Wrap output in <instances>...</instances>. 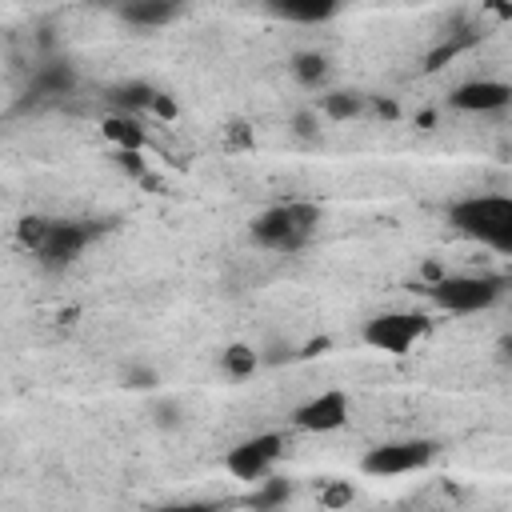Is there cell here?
Masks as SVG:
<instances>
[{
	"label": "cell",
	"mask_w": 512,
	"mask_h": 512,
	"mask_svg": "<svg viewBox=\"0 0 512 512\" xmlns=\"http://www.w3.org/2000/svg\"><path fill=\"white\" fill-rule=\"evenodd\" d=\"M504 284L488 272H444L440 280L428 284V296L440 312L448 316H472V312H488L500 300Z\"/></svg>",
	"instance_id": "cell-3"
},
{
	"label": "cell",
	"mask_w": 512,
	"mask_h": 512,
	"mask_svg": "<svg viewBox=\"0 0 512 512\" xmlns=\"http://www.w3.org/2000/svg\"><path fill=\"white\" fill-rule=\"evenodd\" d=\"M260 352L252 348V344H228L224 352H220V368H224V376H232V380H248L256 368H260Z\"/></svg>",
	"instance_id": "cell-14"
},
{
	"label": "cell",
	"mask_w": 512,
	"mask_h": 512,
	"mask_svg": "<svg viewBox=\"0 0 512 512\" xmlns=\"http://www.w3.org/2000/svg\"><path fill=\"white\" fill-rule=\"evenodd\" d=\"M352 416V396L344 388H324L316 396H308L304 404H296L292 412V424L300 432H312V436H328V432H340Z\"/></svg>",
	"instance_id": "cell-7"
},
{
	"label": "cell",
	"mask_w": 512,
	"mask_h": 512,
	"mask_svg": "<svg viewBox=\"0 0 512 512\" xmlns=\"http://www.w3.org/2000/svg\"><path fill=\"white\" fill-rule=\"evenodd\" d=\"M320 224V208L316 204H304V200H288V204H272L264 212L252 216L248 224V236L268 248V252H296L312 240Z\"/></svg>",
	"instance_id": "cell-1"
},
{
	"label": "cell",
	"mask_w": 512,
	"mask_h": 512,
	"mask_svg": "<svg viewBox=\"0 0 512 512\" xmlns=\"http://www.w3.org/2000/svg\"><path fill=\"white\" fill-rule=\"evenodd\" d=\"M148 112H156L160 120H176V116H180V104H176V100H172L168 92H156V96H152V108H148Z\"/></svg>",
	"instance_id": "cell-19"
},
{
	"label": "cell",
	"mask_w": 512,
	"mask_h": 512,
	"mask_svg": "<svg viewBox=\"0 0 512 512\" xmlns=\"http://www.w3.org/2000/svg\"><path fill=\"white\" fill-rule=\"evenodd\" d=\"M376 112H380V116H388V120H396V116H400V108H396L392 100H376Z\"/></svg>",
	"instance_id": "cell-23"
},
{
	"label": "cell",
	"mask_w": 512,
	"mask_h": 512,
	"mask_svg": "<svg viewBox=\"0 0 512 512\" xmlns=\"http://www.w3.org/2000/svg\"><path fill=\"white\" fill-rule=\"evenodd\" d=\"M352 500H356V488L344 484V480H336V484H328V488L320 492V504H324V508H344V504H352Z\"/></svg>",
	"instance_id": "cell-18"
},
{
	"label": "cell",
	"mask_w": 512,
	"mask_h": 512,
	"mask_svg": "<svg viewBox=\"0 0 512 512\" xmlns=\"http://www.w3.org/2000/svg\"><path fill=\"white\" fill-rule=\"evenodd\" d=\"M316 128H320V108L296 116V132H300V136H316Z\"/></svg>",
	"instance_id": "cell-22"
},
{
	"label": "cell",
	"mask_w": 512,
	"mask_h": 512,
	"mask_svg": "<svg viewBox=\"0 0 512 512\" xmlns=\"http://www.w3.org/2000/svg\"><path fill=\"white\" fill-rule=\"evenodd\" d=\"M292 496V488H288V480H276V476H264L260 480V492L252 496V504L256 508H276V504H284Z\"/></svg>",
	"instance_id": "cell-16"
},
{
	"label": "cell",
	"mask_w": 512,
	"mask_h": 512,
	"mask_svg": "<svg viewBox=\"0 0 512 512\" xmlns=\"http://www.w3.org/2000/svg\"><path fill=\"white\" fill-rule=\"evenodd\" d=\"M448 104L456 112H504L512 108V84L508 80H492V76H476V80H464L448 92Z\"/></svg>",
	"instance_id": "cell-9"
},
{
	"label": "cell",
	"mask_w": 512,
	"mask_h": 512,
	"mask_svg": "<svg viewBox=\"0 0 512 512\" xmlns=\"http://www.w3.org/2000/svg\"><path fill=\"white\" fill-rule=\"evenodd\" d=\"M268 8L292 24H324L344 8V0H268Z\"/></svg>",
	"instance_id": "cell-11"
},
{
	"label": "cell",
	"mask_w": 512,
	"mask_h": 512,
	"mask_svg": "<svg viewBox=\"0 0 512 512\" xmlns=\"http://www.w3.org/2000/svg\"><path fill=\"white\" fill-rule=\"evenodd\" d=\"M124 380H128V388H152L156 384V372L152 368H128Z\"/></svg>",
	"instance_id": "cell-21"
},
{
	"label": "cell",
	"mask_w": 512,
	"mask_h": 512,
	"mask_svg": "<svg viewBox=\"0 0 512 512\" xmlns=\"http://www.w3.org/2000/svg\"><path fill=\"white\" fill-rule=\"evenodd\" d=\"M364 108H368V100L360 92H348V88H332V92L320 96V116L332 120V124L356 120V116H364Z\"/></svg>",
	"instance_id": "cell-12"
},
{
	"label": "cell",
	"mask_w": 512,
	"mask_h": 512,
	"mask_svg": "<svg viewBox=\"0 0 512 512\" xmlns=\"http://www.w3.org/2000/svg\"><path fill=\"white\" fill-rule=\"evenodd\" d=\"M292 76H296L304 88H320L324 76H328V56H324V52H296V56H292Z\"/></svg>",
	"instance_id": "cell-15"
},
{
	"label": "cell",
	"mask_w": 512,
	"mask_h": 512,
	"mask_svg": "<svg viewBox=\"0 0 512 512\" xmlns=\"http://www.w3.org/2000/svg\"><path fill=\"white\" fill-rule=\"evenodd\" d=\"M180 0H128L124 4V20L136 24V28H160L176 16Z\"/></svg>",
	"instance_id": "cell-13"
},
{
	"label": "cell",
	"mask_w": 512,
	"mask_h": 512,
	"mask_svg": "<svg viewBox=\"0 0 512 512\" xmlns=\"http://www.w3.org/2000/svg\"><path fill=\"white\" fill-rule=\"evenodd\" d=\"M496 252H500V256H512V228H508V232L496 240Z\"/></svg>",
	"instance_id": "cell-24"
},
{
	"label": "cell",
	"mask_w": 512,
	"mask_h": 512,
	"mask_svg": "<svg viewBox=\"0 0 512 512\" xmlns=\"http://www.w3.org/2000/svg\"><path fill=\"white\" fill-rule=\"evenodd\" d=\"M48 228H52V220H44V216H24L20 228H16V236H20V244H24L28 252H36V248L44 244Z\"/></svg>",
	"instance_id": "cell-17"
},
{
	"label": "cell",
	"mask_w": 512,
	"mask_h": 512,
	"mask_svg": "<svg viewBox=\"0 0 512 512\" xmlns=\"http://www.w3.org/2000/svg\"><path fill=\"white\" fill-rule=\"evenodd\" d=\"M428 332H432V320L424 312L388 308V312H376L364 324V344L376 348V352H384V356H408Z\"/></svg>",
	"instance_id": "cell-4"
},
{
	"label": "cell",
	"mask_w": 512,
	"mask_h": 512,
	"mask_svg": "<svg viewBox=\"0 0 512 512\" xmlns=\"http://www.w3.org/2000/svg\"><path fill=\"white\" fill-rule=\"evenodd\" d=\"M252 144V132H248V124H228L224 128V148H248Z\"/></svg>",
	"instance_id": "cell-20"
},
{
	"label": "cell",
	"mask_w": 512,
	"mask_h": 512,
	"mask_svg": "<svg viewBox=\"0 0 512 512\" xmlns=\"http://www.w3.org/2000/svg\"><path fill=\"white\" fill-rule=\"evenodd\" d=\"M436 460V444L424 436H404V440H384L376 448H368L360 456V472L388 480V476H408V472H424Z\"/></svg>",
	"instance_id": "cell-6"
},
{
	"label": "cell",
	"mask_w": 512,
	"mask_h": 512,
	"mask_svg": "<svg viewBox=\"0 0 512 512\" xmlns=\"http://www.w3.org/2000/svg\"><path fill=\"white\" fill-rule=\"evenodd\" d=\"M100 132H104V140H108L116 152H144V148H148V132H144L140 120L128 116V112L104 116V120H100Z\"/></svg>",
	"instance_id": "cell-10"
},
{
	"label": "cell",
	"mask_w": 512,
	"mask_h": 512,
	"mask_svg": "<svg viewBox=\"0 0 512 512\" xmlns=\"http://www.w3.org/2000/svg\"><path fill=\"white\" fill-rule=\"evenodd\" d=\"M500 352H504V356H512V332H508V336L500 340Z\"/></svg>",
	"instance_id": "cell-25"
},
{
	"label": "cell",
	"mask_w": 512,
	"mask_h": 512,
	"mask_svg": "<svg viewBox=\"0 0 512 512\" xmlns=\"http://www.w3.org/2000/svg\"><path fill=\"white\" fill-rule=\"evenodd\" d=\"M284 448H288V436L284 432H256V436H244L240 444H232L224 452V472L240 484H260L264 476L276 472V464L284 460Z\"/></svg>",
	"instance_id": "cell-5"
},
{
	"label": "cell",
	"mask_w": 512,
	"mask_h": 512,
	"mask_svg": "<svg viewBox=\"0 0 512 512\" xmlns=\"http://www.w3.org/2000/svg\"><path fill=\"white\" fill-rule=\"evenodd\" d=\"M448 220L460 236L476 240V244H488L496 248V240L512 228V196H500V192H476V196H464L448 208Z\"/></svg>",
	"instance_id": "cell-2"
},
{
	"label": "cell",
	"mask_w": 512,
	"mask_h": 512,
	"mask_svg": "<svg viewBox=\"0 0 512 512\" xmlns=\"http://www.w3.org/2000/svg\"><path fill=\"white\" fill-rule=\"evenodd\" d=\"M88 240H92V228L88 224H80V220H52V228H48V236H44V244L32 252L44 268H68V264H76L80 260V252L88 248Z\"/></svg>",
	"instance_id": "cell-8"
}]
</instances>
